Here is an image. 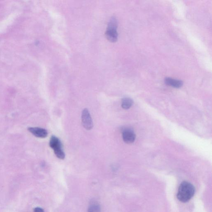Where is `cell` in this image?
Listing matches in <instances>:
<instances>
[{"label": "cell", "instance_id": "cell-2", "mask_svg": "<svg viewBox=\"0 0 212 212\" xmlns=\"http://www.w3.org/2000/svg\"><path fill=\"white\" fill-rule=\"evenodd\" d=\"M49 146L52 149L56 157L61 160L65 157V153L63 149L62 144L58 137L52 136L49 141Z\"/></svg>", "mask_w": 212, "mask_h": 212}, {"label": "cell", "instance_id": "cell-5", "mask_svg": "<svg viewBox=\"0 0 212 212\" xmlns=\"http://www.w3.org/2000/svg\"><path fill=\"white\" fill-rule=\"evenodd\" d=\"M28 130L36 137L45 138L48 135V132L44 128L39 127H29Z\"/></svg>", "mask_w": 212, "mask_h": 212}, {"label": "cell", "instance_id": "cell-9", "mask_svg": "<svg viewBox=\"0 0 212 212\" xmlns=\"http://www.w3.org/2000/svg\"><path fill=\"white\" fill-rule=\"evenodd\" d=\"M133 104V101L129 98H124L122 100L121 107L124 109H128L131 107Z\"/></svg>", "mask_w": 212, "mask_h": 212}, {"label": "cell", "instance_id": "cell-1", "mask_svg": "<svg viewBox=\"0 0 212 212\" xmlns=\"http://www.w3.org/2000/svg\"><path fill=\"white\" fill-rule=\"evenodd\" d=\"M195 193L194 187L188 181H183L179 186L177 198L181 202L186 203L191 199Z\"/></svg>", "mask_w": 212, "mask_h": 212}, {"label": "cell", "instance_id": "cell-10", "mask_svg": "<svg viewBox=\"0 0 212 212\" xmlns=\"http://www.w3.org/2000/svg\"><path fill=\"white\" fill-rule=\"evenodd\" d=\"M34 212H45V211L41 207H37L34 210Z\"/></svg>", "mask_w": 212, "mask_h": 212}, {"label": "cell", "instance_id": "cell-8", "mask_svg": "<svg viewBox=\"0 0 212 212\" xmlns=\"http://www.w3.org/2000/svg\"><path fill=\"white\" fill-rule=\"evenodd\" d=\"M88 212H101L100 205L98 201L92 200L90 202L88 208Z\"/></svg>", "mask_w": 212, "mask_h": 212}, {"label": "cell", "instance_id": "cell-3", "mask_svg": "<svg viewBox=\"0 0 212 212\" xmlns=\"http://www.w3.org/2000/svg\"><path fill=\"white\" fill-rule=\"evenodd\" d=\"M81 120L82 124L85 129L88 130H90L93 128V123L92 117L89 110L86 108L83 109L82 111Z\"/></svg>", "mask_w": 212, "mask_h": 212}, {"label": "cell", "instance_id": "cell-4", "mask_svg": "<svg viewBox=\"0 0 212 212\" xmlns=\"http://www.w3.org/2000/svg\"><path fill=\"white\" fill-rule=\"evenodd\" d=\"M122 137L126 144H132L136 139V135L131 129L125 128L122 131Z\"/></svg>", "mask_w": 212, "mask_h": 212}, {"label": "cell", "instance_id": "cell-7", "mask_svg": "<svg viewBox=\"0 0 212 212\" xmlns=\"http://www.w3.org/2000/svg\"><path fill=\"white\" fill-rule=\"evenodd\" d=\"M164 83L167 85L175 88H180L182 86L183 83L180 80L174 79L170 78H166L164 79Z\"/></svg>", "mask_w": 212, "mask_h": 212}, {"label": "cell", "instance_id": "cell-6", "mask_svg": "<svg viewBox=\"0 0 212 212\" xmlns=\"http://www.w3.org/2000/svg\"><path fill=\"white\" fill-rule=\"evenodd\" d=\"M116 28H108L106 32V37L107 39L112 42L117 41L118 39V32Z\"/></svg>", "mask_w": 212, "mask_h": 212}]
</instances>
